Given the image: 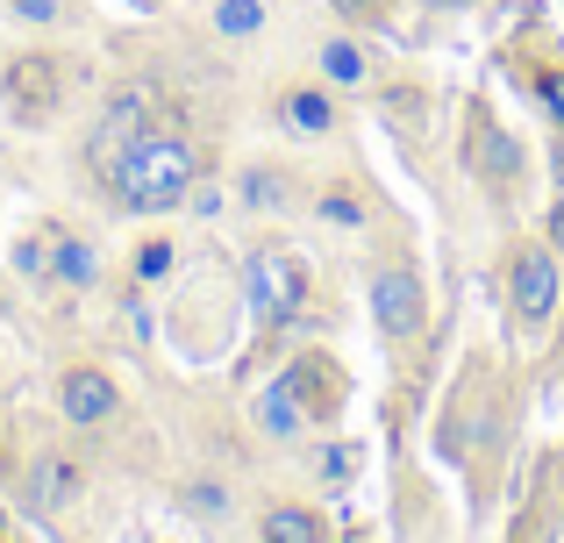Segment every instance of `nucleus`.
Listing matches in <instances>:
<instances>
[{"mask_svg":"<svg viewBox=\"0 0 564 543\" xmlns=\"http://www.w3.org/2000/svg\"><path fill=\"white\" fill-rule=\"evenodd\" d=\"M8 108H14V122H43L57 108V57H22L8 72Z\"/></svg>","mask_w":564,"mask_h":543,"instance_id":"39448f33","label":"nucleus"},{"mask_svg":"<svg viewBox=\"0 0 564 543\" xmlns=\"http://www.w3.org/2000/svg\"><path fill=\"white\" fill-rule=\"evenodd\" d=\"M250 293H258L264 315H293V301H301V279H293L286 258H250Z\"/></svg>","mask_w":564,"mask_h":543,"instance_id":"0eeeda50","label":"nucleus"},{"mask_svg":"<svg viewBox=\"0 0 564 543\" xmlns=\"http://www.w3.org/2000/svg\"><path fill=\"white\" fill-rule=\"evenodd\" d=\"M57 401H65V422H79V430H100V422H115L122 393H115L108 372H94V365H72L65 387H57Z\"/></svg>","mask_w":564,"mask_h":543,"instance_id":"20e7f679","label":"nucleus"},{"mask_svg":"<svg viewBox=\"0 0 564 543\" xmlns=\"http://www.w3.org/2000/svg\"><path fill=\"white\" fill-rule=\"evenodd\" d=\"M508 301H514V315H522V329L557 322V307H564V258L551 251V243H514V258H508Z\"/></svg>","mask_w":564,"mask_h":543,"instance_id":"f03ea898","label":"nucleus"},{"mask_svg":"<svg viewBox=\"0 0 564 543\" xmlns=\"http://www.w3.org/2000/svg\"><path fill=\"white\" fill-rule=\"evenodd\" d=\"M137 272H143V279H165V272H172V243H165V237L143 243V251H137Z\"/></svg>","mask_w":564,"mask_h":543,"instance_id":"2eb2a0df","label":"nucleus"},{"mask_svg":"<svg viewBox=\"0 0 564 543\" xmlns=\"http://www.w3.org/2000/svg\"><path fill=\"white\" fill-rule=\"evenodd\" d=\"M543 243L564 258V186H557V200H551V215H543Z\"/></svg>","mask_w":564,"mask_h":543,"instance_id":"a211bd4d","label":"nucleus"},{"mask_svg":"<svg viewBox=\"0 0 564 543\" xmlns=\"http://www.w3.org/2000/svg\"><path fill=\"white\" fill-rule=\"evenodd\" d=\"M258 536L264 543H329V522H322L307 501H272L264 522H258Z\"/></svg>","mask_w":564,"mask_h":543,"instance_id":"423d86ee","label":"nucleus"},{"mask_svg":"<svg viewBox=\"0 0 564 543\" xmlns=\"http://www.w3.org/2000/svg\"><path fill=\"white\" fill-rule=\"evenodd\" d=\"M108 172H115V194H122V208L165 215V208H180L186 186H193V151H186L180 137H137Z\"/></svg>","mask_w":564,"mask_h":543,"instance_id":"f257e3e1","label":"nucleus"},{"mask_svg":"<svg viewBox=\"0 0 564 543\" xmlns=\"http://www.w3.org/2000/svg\"><path fill=\"white\" fill-rule=\"evenodd\" d=\"M372 322L386 344H408V336H422L429 322V293H422V272L414 265H386L372 279Z\"/></svg>","mask_w":564,"mask_h":543,"instance_id":"7ed1b4c3","label":"nucleus"},{"mask_svg":"<svg viewBox=\"0 0 564 543\" xmlns=\"http://www.w3.org/2000/svg\"><path fill=\"white\" fill-rule=\"evenodd\" d=\"M536 94H543V108H551L557 122H564V65H557V72H543V79H536Z\"/></svg>","mask_w":564,"mask_h":543,"instance_id":"f3484780","label":"nucleus"},{"mask_svg":"<svg viewBox=\"0 0 564 543\" xmlns=\"http://www.w3.org/2000/svg\"><path fill=\"white\" fill-rule=\"evenodd\" d=\"M322 79L329 86H365V51L350 36H329L322 43Z\"/></svg>","mask_w":564,"mask_h":543,"instance_id":"9d476101","label":"nucleus"},{"mask_svg":"<svg viewBox=\"0 0 564 543\" xmlns=\"http://www.w3.org/2000/svg\"><path fill=\"white\" fill-rule=\"evenodd\" d=\"M51 265H57V279H65V286H94V279H100V258H94V243H57V258H51Z\"/></svg>","mask_w":564,"mask_h":543,"instance_id":"f8f14e48","label":"nucleus"},{"mask_svg":"<svg viewBox=\"0 0 564 543\" xmlns=\"http://www.w3.org/2000/svg\"><path fill=\"white\" fill-rule=\"evenodd\" d=\"M557 186H564V143H557Z\"/></svg>","mask_w":564,"mask_h":543,"instance_id":"412c9836","label":"nucleus"},{"mask_svg":"<svg viewBox=\"0 0 564 543\" xmlns=\"http://www.w3.org/2000/svg\"><path fill=\"white\" fill-rule=\"evenodd\" d=\"M14 14H29V22H51L57 0H14Z\"/></svg>","mask_w":564,"mask_h":543,"instance_id":"6ab92c4d","label":"nucleus"},{"mask_svg":"<svg viewBox=\"0 0 564 543\" xmlns=\"http://www.w3.org/2000/svg\"><path fill=\"white\" fill-rule=\"evenodd\" d=\"M258 422L272 436H293V430H301V372H286L272 393H264V401H258Z\"/></svg>","mask_w":564,"mask_h":543,"instance_id":"6e6552de","label":"nucleus"},{"mask_svg":"<svg viewBox=\"0 0 564 543\" xmlns=\"http://www.w3.org/2000/svg\"><path fill=\"white\" fill-rule=\"evenodd\" d=\"M336 14H350V22H358V14H372V8H386V0H329Z\"/></svg>","mask_w":564,"mask_h":543,"instance_id":"aec40b11","label":"nucleus"},{"mask_svg":"<svg viewBox=\"0 0 564 543\" xmlns=\"http://www.w3.org/2000/svg\"><path fill=\"white\" fill-rule=\"evenodd\" d=\"M279 115H286L301 137H329V129H336V100H329V94H315V86L286 94V108H279Z\"/></svg>","mask_w":564,"mask_h":543,"instance_id":"1a4fd4ad","label":"nucleus"},{"mask_svg":"<svg viewBox=\"0 0 564 543\" xmlns=\"http://www.w3.org/2000/svg\"><path fill=\"white\" fill-rule=\"evenodd\" d=\"M215 29L236 36V43L258 36V29H264V0H215Z\"/></svg>","mask_w":564,"mask_h":543,"instance_id":"9b49d317","label":"nucleus"},{"mask_svg":"<svg viewBox=\"0 0 564 543\" xmlns=\"http://www.w3.org/2000/svg\"><path fill=\"white\" fill-rule=\"evenodd\" d=\"M486 165H494V172H514V165H522V151H514V137H508V129H500V137L486 143Z\"/></svg>","mask_w":564,"mask_h":543,"instance_id":"dca6fc26","label":"nucleus"},{"mask_svg":"<svg viewBox=\"0 0 564 543\" xmlns=\"http://www.w3.org/2000/svg\"><path fill=\"white\" fill-rule=\"evenodd\" d=\"M279 186H286L279 172H250V180H243V200H250V208H279Z\"/></svg>","mask_w":564,"mask_h":543,"instance_id":"4468645a","label":"nucleus"},{"mask_svg":"<svg viewBox=\"0 0 564 543\" xmlns=\"http://www.w3.org/2000/svg\"><path fill=\"white\" fill-rule=\"evenodd\" d=\"M36 479H43V487H36V501H43V508H57V501H65V493H79V473H72V465H57V458L43 465Z\"/></svg>","mask_w":564,"mask_h":543,"instance_id":"ddd939ff","label":"nucleus"}]
</instances>
